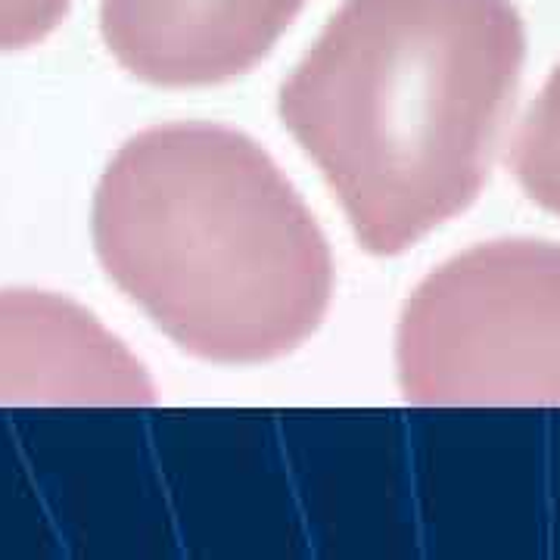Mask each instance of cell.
Returning <instances> with one entry per match:
<instances>
[{
	"label": "cell",
	"instance_id": "obj_7",
	"mask_svg": "<svg viewBox=\"0 0 560 560\" xmlns=\"http://www.w3.org/2000/svg\"><path fill=\"white\" fill-rule=\"evenodd\" d=\"M72 0H0V50H22L44 40Z\"/></svg>",
	"mask_w": 560,
	"mask_h": 560
},
{
	"label": "cell",
	"instance_id": "obj_5",
	"mask_svg": "<svg viewBox=\"0 0 560 560\" xmlns=\"http://www.w3.org/2000/svg\"><path fill=\"white\" fill-rule=\"evenodd\" d=\"M302 7L305 0H103L101 28L131 75L197 88L253 69Z\"/></svg>",
	"mask_w": 560,
	"mask_h": 560
},
{
	"label": "cell",
	"instance_id": "obj_3",
	"mask_svg": "<svg viewBox=\"0 0 560 560\" xmlns=\"http://www.w3.org/2000/svg\"><path fill=\"white\" fill-rule=\"evenodd\" d=\"M396 361L418 408H560V246L495 241L445 261L405 305Z\"/></svg>",
	"mask_w": 560,
	"mask_h": 560
},
{
	"label": "cell",
	"instance_id": "obj_4",
	"mask_svg": "<svg viewBox=\"0 0 560 560\" xmlns=\"http://www.w3.org/2000/svg\"><path fill=\"white\" fill-rule=\"evenodd\" d=\"M153 401L143 364L91 312L50 293H0V405Z\"/></svg>",
	"mask_w": 560,
	"mask_h": 560
},
{
	"label": "cell",
	"instance_id": "obj_6",
	"mask_svg": "<svg viewBox=\"0 0 560 560\" xmlns=\"http://www.w3.org/2000/svg\"><path fill=\"white\" fill-rule=\"evenodd\" d=\"M514 175L529 200L560 215V66L521 125Z\"/></svg>",
	"mask_w": 560,
	"mask_h": 560
},
{
	"label": "cell",
	"instance_id": "obj_2",
	"mask_svg": "<svg viewBox=\"0 0 560 560\" xmlns=\"http://www.w3.org/2000/svg\"><path fill=\"white\" fill-rule=\"evenodd\" d=\"M106 275L190 355L256 364L318 330L334 259L275 160L241 131L180 121L131 138L94 197Z\"/></svg>",
	"mask_w": 560,
	"mask_h": 560
},
{
	"label": "cell",
	"instance_id": "obj_1",
	"mask_svg": "<svg viewBox=\"0 0 560 560\" xmlns=\"http://www.w3.org/2000/svg\"><path fill=\"white\" fill-rule=\"evenodd\" d=\"M511 0H346L280 91L368 253L396 256L486 184L521 81Z\"/></svg>",
	"mask_w": 560,
	"mask_h": 560
}]
</instances>
